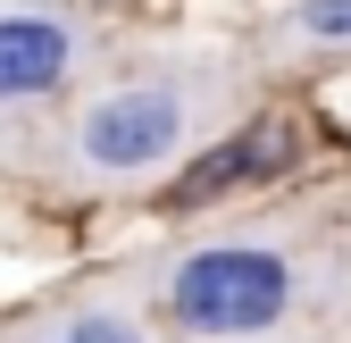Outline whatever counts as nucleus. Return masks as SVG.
Listing matches in <instances>:
<instances>
[{"mask_svg": "<svg viewBox=\"0 0 351 343\" xmlns=\"http://www.w3.org/2000/svg\"><path fill=\"white\" fill-rule=\"evenodd\" d=\"M293 34L310 51H351V0H293Z\"/></svg>", "mask_w": 351, "mask_h": 343, "instance_id": "4", "label": "nucleus"}, {"mask_svg": "<svg viewBox=\"0 0 351 343\" xmlns=\"http://www.w3.org/2000/svg\"><path fill=\"white\" fill-rule=\"evenodd\" d=\"M84 75V17L67 0H0V117L75 93Z\"/></svg>", "mask_w": 351, "mask_h": 343, "instance_id": "3", "label": "nucleus"}, {"mask_svg": "<svg viewBox=\"0 0 351 343\" xmlns=\"http://www.w3.org/2000/svg\"><path fill=\"white\" fill-rule=\"evenodd\" d=\"M217 126H226V67L201 51H159V59L117 67L109 84H93L75 101L59 159L75 185L125 193V185H151L167 167H184Z\"/></svg>", "mask_w": 351, "mask_h": 343, "instance_id": "1", "label": "nucleus"}, {"mask_svg": "<svg viewBox=\"0 0 351 343\" xmlns=\"http://www.w3.org/2000/svg\"><path fill=\"white\" fill-rule=\"evenodd\" d=\"M293 260L276 243H201L167 268L159 285V310L176 318V335H201V343H243V335H268L293 318Z\"/></svg>", "mask_w": 351, "mask_h": 343, "instance_id": "2", "label": "nucleus"}, {"mask_svg": "<svg viewBox=\"0 0 351 343\" xmlns=\"http://www.w3.org/2000/svg\"><path fill=\"white\" fill-rule=\"evenodd\" d=\"M51 343H143V327L125 318V310H75Z\"/></svg>", "mask_w": 351, "mask_h": 343, "instance_id": "5", "label": "nucleus"}]
</instances>
